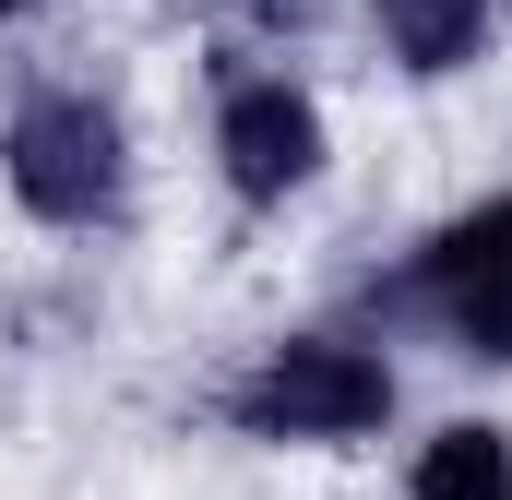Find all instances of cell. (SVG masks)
Segmentation results:
<instances>
[{"label":"cell","mask_w":512,"mask_h":500,"mask_svg":"<svg viewBox=\"0 0 512 500\" xmlns=\"http://www.w3.org/2000/svg\"><path fill=\"white\" fill-rule=\"evenodd\" d=\"M382 405H393V370L358 358V346H334V334L262 346V370L227 393V417L251 441H358V429H382Z\"/></svg>","instance_id":"6da1fadb"},{"label":"cell","mask_w":512,"mask_h":500,"mask_svg":"<svg viewBox=\"0 0 512 500\" xmlns=\"http://www.w3.org/2000/svg\"><path fill=\"white\" fill-rule=\"evenodd\" d=\"M417 298L441 310V334H453L465 358H512V191L477 203V215H453V227L429 239Z\"/></svg>","instance_id":"3957f363"},{"label":"cell","mask_w":512,"mask_h":500,"mask_svg":"<svg viewBox=\"0 0 512 500\" xmlns=\"http://www.w3.org/2000/svg\"><path fill=\"white\" fill-rule=\"evenodd\" d=\"M405 500H512V441L477 429V417L441 429V441L417 453V489H405Z\"/></svg>","instance_id":"8992f818"},{"label":"cell","mask_w":512,"mask_h":500,"mask_svg":"<svg viewBox=\"0 0 512 500\" xmlns=\"http://www.w3.org/2000/svg\"><path fill=\"white\" fill-rule=\"evenodd\" d=\"M370 24L405 72H465L489 48V0H370Z\"/></svg>","instance_id":"5b68a950"},{"label":"cell","mask_w":512,"mask_h":500,"mask_svg":"<svg viewBox=\"0 0 512 500\" xmlns=\"http://www.w3.org/2000/svg\"><path fill=\"white\" fill-rule=\"evenodd\" d=\"M215 155H227V191H239V203H286V191H310V167H322V108H310L298 84H227Z\"/></svg>","instance_id":"277c9868"},{"label":"cell","mask_w":512,"mask_h":500,"mask_svg":"<svg viewBox=\"0 0 512 500\" xmlns=\"http://www.w3.org/2000/svg\"><path fill=\"white\" fill-rule=\"evenodd\" d=\"M0 167H12V203L24 215H48V227H96V215H120V120L96 108V96H36L12 143H0Z\"/></svg>","instance_id":"7a4b0ae2"},{"label":"cell","mask_w":512,"mask_h":500,"mask_svg":"<svg viewBox=\"0 0 512 500\" xmlns=\"http://www.w3.org/2000/svg\"><path fill=\"white\" fill-rule=\"evenodd\" d=\"M0 12H24V0H0Z\"/></svg>","instance_id":"52a82bcc"}]
</instances>
